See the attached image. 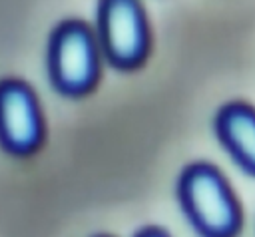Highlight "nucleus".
<instances>
[{"label": "nucleus", "instance_id": "nucleus-6", "mask_svg": "<svg viewBox=\"0 0 255 237\" xmlns=\"http://www.w3.org/2000/svg\"><path fill=\"white\" fill-rule=\"evenodd\" d=\"M135 237H167V233H165V231H161V229L149 227V229H141Z\"/></svg>", "mask_w": 255, "mask_h": 237}, {"label": "nucleus", "instance_id": "nucleus-3", "mask_svg": "<svg viewBox=\"0 0 255 237\" xmlns=\"http://www.w3.org/2000/svg\"><path fill=\"white\" fill-rule=\"evenodd\" d=\"M94 32L116 70H137L149 54V24L139 0H98Z\"/></svg>", "mask_w": 255, "mask_h": 237}, {"label": "nucleus", "instance_id": "nucleus-5", "mask_svg": "<svg viewBox=\"0 0 255 237\" xmlns=\"http://www.w3.org/2000/svg\"><path fill=\"white\" fill-rule=\"evenodd\" d=\"M215 133L229 155L255 175V108L245 102H229L215 116Z\"/></svg>", "mask_w": 255, "mask_h": 237}, {"label": "nucleus", "instance_id": "nucleus-1", "mask_svg": "<svg viewBox=\"0 0 255 237\" xmlns=\"http://www.w3.org/2000/svg\"><path fill=\"white\" fill-rule=\"evenodd\" d=\"M102 62L96 32L88 22L70 18L52 28L46 46V72L60 96H88L100 82Z\"/></svg>", "mask_w": 255, "mask_h": 237}, {"label": "nucleus", "instance_id": "nucleus-2", "mask_svg": "<svg viewBox=\"0 0 255 237\" xmlns=\"http://www.w3.org/2000/svg\"><path fill=\"white\" fill-rule=\"evenodd\" d=\"M179 201L205 237H233L241 223L239 205L225 177L211 163L187 165L177 181Z\"/></svg>", "mask_w": 255, "mask_h": 237}, {"label": "nucleus", "instance_id": "nucleus-4", "mask_svg": "<svg viewBox=\"0 0 255 237\" xmlns=\"http://www.w3.org/2000/svg\"><path fill=\"white\" fill-rule=\"evenodd\" d=\"M44 133L36 90L22 78H0V147L10 155L26 157L40 149Z\"/></svg>", "mask_w": 255, "mask_h": 237}]
</instances>
